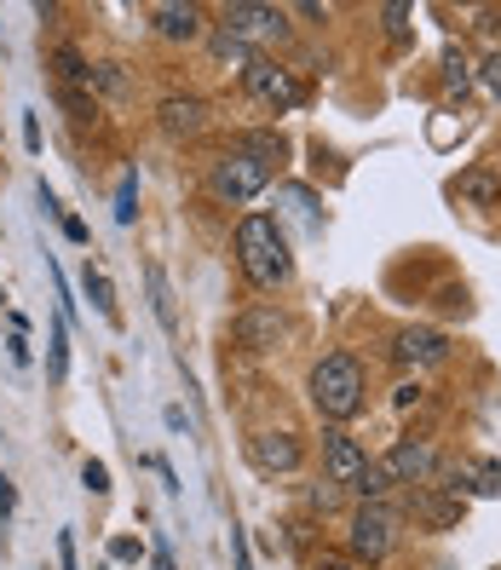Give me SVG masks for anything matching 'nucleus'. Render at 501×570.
<instances>
[{
    "label": "nucleus",
    "instance_id": "aec40b11",
    "mask_svg": "<svg viewBox=\"0 0 501 570\" xmlns=\"http://www.w3.org/2000/svg\"><path fill=\"white\" fill-rule=\"evenodd\" d=\"M47 375L52 381H63V375H70V323H52V341H47Z\"/></svg>",
    "mask_w": 501,
    "mask_h": 570
},
{
    "label": "nucleus",
    "instance_id": "a878e982",
    "mask_svg": "<svg viewBox=\"0 0 501 570\" xmlns=\"http://www.w3.org/2000/svg\"><path fill=\"white\" fill-rule=\"evenodd\" d=\"M81 484H87L92 495H105V490H110V466H105V461H87V466H81Z\"/></svg>",
    "mask_w": 501,
    "mask_h": 570
},
{
    "label": "nucleus",
    "instance_id": "7c9ffc66",
    "mask_svg": "<svg viewBox=\"0 0 501 570\" xmlns=\"http://www.w3.org/2000/svg\"><path fill=\"white\" fill-rule=\"evenodd\" d=\"M58 564H63V570H76V535H70V530L58 535Z\"/></svg>",
    "mask_w": 501,
    "mask_h": 570
},
{
    "label": "nucleus",
    "instance_id": "412c9836",
    "mask_svg": "<svg viewBox=\"0 0 501 570\" xmlns=\"http://www.w3.org/2000/svg\"><path fill=\"white\" fill-rule=\"evenodd\" d=\"M352 495H357V501H386V495H392V473H386L381 461H370V466H363V479L352 484Z\"/></svg>",
    "mask_w": 501,
    "mask_h": 570
},
{
    "label": "nucleus",
    "instance_id": "72a5a7b5",
    "mask_svg": "<svg viewBox=\"0 0 501 570\" xmlns=\"http://www.w3.org/2000/svg\"><path fill=\"white\" fill-rule=\"evenodd\" d=\"M110 559H139V542H132V535H121V542H110Z\"/></svg>",
    "mask_w": 501,
    "mask_h": 570
},
{
    "label": "nucleus",
    "instance_id": "e433bc0d",
    "mask_svg": "<svg viewBox=\"0 0 501 570\" xmlns=\"http://www.w3.org/2000/svg\"><path fill=\"white\" fill-rule=\"evenodd\" d=\"M156 570H174V553L167 548H156Z\"/></svg>",
    "mask_w": 501,
    "mask_h": 570
},
{
    "label": "nucleus",
    "instance_id": "9d476101",
    "mask_svg": "<svg viewBox=\"0 0 501 570\" xmlns=\"http://www.w3.org/2000/svg\"><path fill=\"white\" fill-rule=\"evenodd\" d=\"M150 23L161 41H203L208 36V12L190 7V0H167V7H150Z\"/></svg>",
    "mask_w": 501,
    "mask_h": 570
},
{
    "label": "nucleus",
    "instance_id": "5701e85b",
    "mask_svg": "<svg viewBox=\"0 0 501 570\" xmlns=\"http://www.w3.org/2000/svg\"><path fill=\"white\" fill-rule=\"evenodd\" d=\"M98 92H110V98H127V76H121V63H92V81Z\"/></svg>",
    "mask_w": 501,
    "mask_h": 570
},
{
    "label": "nucleus",
    "instance_id": "473e14b6",
    "mask_svg": "<svg viewBox=\"0 0 501 570\" xmlns=\"http://www.w3.org/2000/svg\"><path fill=\"white\" fill-rule=\"evenodd\" d=\"M410 404H421V381H404V386H397V410H410Z\"/></svg>",
    "mask_w": 501,
    "mask_h": 570
},
{
    "label": "nucleus",
    "instance_id": "1a4fd4ad",
    "mask_svg": "<svg viewBox=\"0 0 501 570\" xmlns=\"http://www.w3.org/2000/svg\"><path fill=\"white\" fill-rule=\"evenodd\" d=\"M248 461L259 466V473H294L299 461H306V444L294 439V432H254L248 439Z\"/></svg>",
    "mask_w": 501,
    "mask_h": 570
},
{
    "label": "nucleus",
    "instance_id": "f8f14e48",
    "mask_svg": "<svg viewBox=\"0 0 501 570\" xmlns=\"http://www.w3.org/2000/svg\"><path fill=\"white\" fill-rule=\"evenodd\" d=\"M156 121H161L167 139H196V132L208 127V105L196 92H174V98H161V105H156Z\"/></svg>",
    "mask_w": 501,
    "mask_h": 570
},
{
    "label": "nucleus",
    "instance_id": "f704fd0d",
    "mask_svg": "<svg viewBox=\"0 0 501 570\" xmlns=\"http://www.w3.org/2000/svg\"><path fill=\"white\" fill-rule=\"evenodd\" d=\"M23 145L41 150V121H36V116H23Z\"/></svg>",
    "mask_w": 501,
    "mask_h": 570
},
{
    "label": "nucleus",
    "instance_id": "39448f33",
    "mask_svg": "<svg viewBox=\"0 0 501 570\" xmlns=\"http://www.w3.org/2000/svg\"><path fill=\"white\" fill-rule=\"evenodd\" d=\"M219 29H225V36H237L243 47H265V41L288 36V12L283 7H259V0H237V7L219 12Z\"/></svg>",
    "mask_w": 501,
    "mask_h": 570
},
{
    "label": "nucleus",
    "instance_id": "20e7f679",
    "mask_svg": "<svg viewBox=\"0 0 501 570\" xmlns=\"http://www.w3.org/2000/svg\"><path fill=\"white\" fill-rule=\"evenodd\" d=\"M346 548H352L357 564H381L397 548V513L386 501H357L352 524H346Z\"/></svg>",
    "mask_w": 501,
    "mask_h": 570
},
{
    "label": "nucleus",
    "instance_id": "393cba45",
    "mask_svg": "<svg viewBox=\"0 0 501 570\" xmlns=\"http://www.w3.org/2000/svg\"><path fill=\"white\" fill-rule=\"evenodd\" d=\"M132 214H139V174H127V179H121V190H116V219H121V225H132Z\"/></svg>",
    "mask_w": 501,
    "mask_h": 570
},
{
    "label": "nucleus",
    "instance_id": "ddd939ff",
    "mask_svg": "<svg viewBox=\"0 0 501 570\" xmlns=\"http://www.w3.org/2000/svg\"><path fill=\"white\" fill-rule=\"evenodd\" d=\"M283 334H288V317L277 306H259V312L237 317V346H248V352H272Z\"/></svg>",
    "mask_w": 501,
    "mask_h": 570
},
{
    "label": "nucleus",
    "instance_id": "f03ea898",
    "mask_svg": "<svg viewBox=\"0 0 501 570\" xmlns=\"http://www.w3.org/2000/svg\"><path fill=\"white\" fill-rule=\"evenodd\" d=\"M312 404L328 426H341L363 410V363L352 352H328L317 368H312Z\"/></svg>",
    "mask_w": 501,
    "mask_h": 570
},
{
    "label": "nucleus",
    "instance_id": "c9c22d12",
    "mask_svg": "<svg viewBox=\"0 0 501 570\" xmlns=\"http://www.w3.org/2000/svg\"><path fill=\"white\" fill-rule=\"evenodd\" d=\"M7 352H12V363H29V341H23L18 328H12V341H7Z\"/></svg>",
    "mask_w": 501,
    "mask_h": 570
},
{
    "label": "nucleus",
    "instance_id": "f257e3e1",
    "mask_svg": "<svg viewBox=\"0 0 501 570\" xmlns=\"http://www.w3.org/2000/svg\"><path fill=\"white\" fill-rule=\"evenodd\" d=\"M237 265H243V277H248L259 294L288 288L294 254H288V237H283V225H277L272 214H248V219L237 225Z\"/></svg>",
    "mask_w": 501,
    "mask_h": 570
},
{
    "label": "nucleus",
    "instance_id": "b1692460",
    "mask_svg": "<svg viewBox=\"0 0 501 570\" xmlns=\"http://www.w3.org/2000/svg\"><path fill=\"white\" fill-rule=\"evenodd\" d=\"M214 52H219L225 63H243V70H248V63H254V47H243L237 36H225L219 23H214Z\"/></svg>",
    "mask_w": 501,
    "mask_h": 570
},
{
    "label": "nucleus",
    "instance_id": "f3484780",
    "mask_svg": "<svg viewBox=\"0 0 501 570\" xmlns=\"http://www.w3.org/2000/svg\"><path fill=\"white\" fill-rule=\"evenodd\" d=\"M461 490H466V495H501V461L461 466Z\"/></svg>",
    "mask_w": 501,
    "mask_h": 570
},
{
    "label": "nucleus",
    "instance_id": "6ab92c4d",
    "mask_svg": "<svg viewBox=\"0 0 501 570\" xmlns=\"http://www.w3.org/2000/svg\"><path fill=\"white\" fill-rule=\"evenodd\" d=\"M52 70H58L63 87H87V81H92V63H87L76 47H58V52H52Z\"/></svg>",
    "mask_w": 501,
    "mask_h": 570
},
{
    "label": "nucleus",
    "instance_id": "4be33fe9",
    "mask_svg": "<svg viewBox=\"0 0 501 570\" xmlns=\"http://www.w3.org/2000/svg\"><path fill=\"white\" fill-rule=\"evenodd\" d=\"M473 81H479V76H473V63H466V52L450 47V52H444V87H450V92H466Z\"/></svg>",
    "mask_w": 501,
    "mask_h": 570
},
{
    "label": "nucleus",
    "instance_id": "bb28decb",
    "mask_svg": "<svg viewBox=\"0 0 501 570\" xmlns=\"http://www.w3.org/2000/svg\"><path fill=\"white\" fill-rule=\"evenodd\" d=\"M473 76H479V81H484V87H490V92L501 98V52H490V58L479 63V70H473Z\"/></svg>",
    "mask_w": 501,
    "mask_h": 570
},
{
    "label": "nucleus",
    "instance_id": "2f4dec72",
    "mask_svg": "<svg viewBox=\"0 0 501 570\" xmlns=\"http://www.w3.org/2000/svg\"><path fill=\"white\" fill-rule=\"evenodd\" d=\"M12 501H18L12 495V479H0V530H7V519H12Z\"/></svg>",
    "mask_w": 501,
    "mask_h": 570
},
{
    "label": "nucleus",
    "instance_id": "4468645a",
    "mask_svg": "<svg viewBox=\"0 0 501 570\" xmlns=\"http://www.w3.org/2000/svg\"><path fill=\"white\" fill-rule=\"evenodd\" d=\"M455 196H461V203H473V208H495L501 203V179L490 174V167H466V174L455 179Z\"/></svg>",
    "mask_w": 501,
    "mask_h": 570
},
{
    "label": "nucleus",
    "instance_id": "c85d7f7f",
    "mask_svg": "<svg viewBox=\"0 0 501 570\" xmlns=\"http://www.w3.org/2000/svg\"><path fill=\"white\" fill-rule=\"evenodd\" d=\"M312 570H363V564H357L352 553H317V559H312Z\"/></svg>",
    "mask_w": 501,
    "mask_h": 570
},
{
    "label": "nucleus",
    "instance_id": "a211bd4d",
    "mask_svg": "<svg viewBox=\"0 0 501 570\" xmlns=\"http://www.w3.org/2000/svg\"><path fill=\"white\" fill-rule=\"evenodd\" d=\"M415 513H421L432 530H444V524H455V519H461L455 501H439V495H432V484H421V490H415Z\"/></svg>",
    "mask_w": 501,
    "mask_h": 570
},
{
    "label": "nucleus",
    "instance_id": "cd10ccee",
    "mask_svg": "<svg viewBox=\"0 0 501 570\" xmlns=\"http://www.w3.org/2000/svg\"><path fill=\"white\" fill-rule=\"evenodd\" d=\"M381 18H386V29H392L397 41H410V7H386Z\"/></svg>",
    "mask_w": 501,
    "mask_h": 570
},
{
    "label": "nucleus",
    "instance_id": "0eeeda50",
    "mask_svg": "<svg viewBox=\"0 0 501 570\" xmlns=\"http://www.w3.org/2000/svg\"><path fill=\"white\" fill-rule=\"evenodd\" d=\"M381 466L392 473V484L421 490V484L439 479V444H432V439H397V444L381 455Z\"/></svg>",
    "mask_w": 501,
    "mask_h": 570
},
{
    "label": "nucleus",
    "instance_id": "9b49d317",
    "mask_svg": "<svg viewBox=\"0 0 501 570\" xmlns=\"http://www.w3.org/2000/svg\"><path fill=\"white\" fill-rule=\"evenodd\" d=\"M392 357H397V368H439L450 357V341L439 328H404L392 341Z\"/></svg>",
    "mask_w": 501,
    "mask_h": 570
},
{
    "label": "nucleus",
    "instance_id": "7ed1b4c3",
    "mask_svg": "<svg viewBox=\"0 0 501 570\" xmlns=\"http://www.w3.org/2000/svg\"><path fill=\"white\" fill-rule=\"evenodd\" d=\"M265 185H272V167H265L254 150H225V156L208 167V196H214V203H225V208L254 203Z\"/></svg>",
    "mask_w": 501,
    "mask_h": 570
},
{
    "label": "nucleus",
    "instance_id": "423d86ee",
    "mask_svg": "<svg viewBox=\"0 0 501 570\" xmlns=\"http://www.w3.org/2000/svg\"><path fill=\"white\" fill-rule=\"evenodd\" d=\"M243 87H248V98H259L265 110H299V105H306V87H299L277 58H259V52L243 70Z\"/></svg>",
    "mask_w": 501,
    "mask_h": 570
},
{
    "label": "nucleus",
    "instance_id": "2eb2a0df",
    "mask_svg": "<svg viewBox=\"0 0 501 570\" xmlns=\"http://www.w3.org/2000/svg\"><path fill=\"white\" fill-rule=\"evenodd\" d=\"M145 288H150V306H156V323L174 334L179 328V312H174V288H167V272L161 265H145Z\"/></svg>",
    "mask_w": 501,
    "mask_h": 570
},
{
    "label": "nucleus",
    "instance_id": "c756f323",
    "mask_svg": "<svg viewBox=\"0 0 501 570\" xmlns=\"http://www.w3.org/2000/svg\"><path fill=\"white\" fill-rule=\"evenodd\" d=\"M230 548H237V570H254V553H248V535L230 530Z\"/></svg>",
    "mask_w": 501,
    "mask_h": 570
},
{
    "label": "nucleus",
    "instance_id": "dca6fc26",
    "mask_svg": "<svg viewBox=\"0 0 501 570\" xmlns=\"http://www.w3.org/2000/svg\"><path fill=\"white\" fill-rule=\"evenodd\" d=\"M81 288H87V299L98 306V317H110V323H121V312H116V288H110V277L98 272V265L87 259V272H81Z\"/></svg>",
    "mask_w": 501,
    "mask_h": 570
},
{
    "label": "nucleus",
    "instance_id": "6e6552de",
    "mask_svg": "<svg viewBox=\"0 0 501 570\" xmlns=\"http://www.w3.org/2000/svg\"><path fill=\"white\" fill-rule=\"evenodd\" d=\"M363 466H370V455L346 439V426H323V473H328V484H341L352 495V484L363 479Z\"/></svg>",
    "mask_w": 501,
    "mask_h": 570
}]
</instances>
